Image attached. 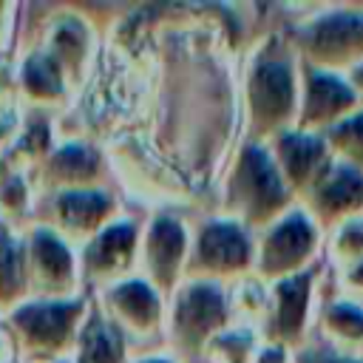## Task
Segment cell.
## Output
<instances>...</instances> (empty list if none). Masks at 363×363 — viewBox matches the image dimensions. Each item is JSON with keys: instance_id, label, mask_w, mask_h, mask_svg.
<instances>
[{"instance_id": "13", "label": "cell", "mask_w": 363, "mask_h": 363, "mask_svg": "<svg viewBox=\"0 0 363 363\" xmlns=\"http://www.w3.org/2000/svg\"><path fill=\"white\" fill-rule=\"evenodd\" d=\"M77 312V306H68V303H48V306H31V309H23L20 312V323L31 329V335L37 337H45V340H54L65 332V326L71 323V315Z\"/></svg>"}, {"instance_id": "18", "label": "cell", "mask_w": 363, "mask_h": 363, "mask_svg": "<svg viewBox=\"0 0 363 363\" xmlns=\"http://www.w3.org/2000/svg\"><path fill=\"white\" fill-rule=\"evenodd\" d=\"M37 255H40L43 269H48L51 275H62V272L71 267V258H68L65 247H62L57 238L45 235V233L37 235Z\"/></svg>"}, {"instance_id": "26", "label": "cell", "mask_w": 363, "mask_h": 363, "mask_svg": "<svg viewBox=\"0 0 363 363\" xmlns=\"http://www.w3.org/2000/svg\"><path fill=\"white\" fill-rule=\"evenodd\" d=\"M346 77H349V82H352V88L357 91V96H360V105H363V60L352 68V71H346Z\"/></svg>"}, {"instance_id": "17", "label": "cell", "mask_w": 363, "mask_h": 363, "mask_svg": "<svg viewBox=\"0 0 363 363\" xmlns=\"http://www.w3.org/2000/svg\"><path fill=\"white\" fill-rule=\"evenodd\" d=\"M62 204H65V218H71L77 224L94 221L108 207V201L102 196H96V193H74V196H65Z\"/></svg>"}, {"instance_id": "12", "label": "cell", "mask_w": 363, "mask_h": 363, "mask_svg": "<svg viewBox=\"0 0 363 363\" xmlns=\"http://www.w3.org/2000/svg\"><path fill=\"white\" fill-rule=\"evenodd\" d=\"M179 318H184L193 332H207L224 318V301L218 289L213 286H193L184 298V306H179Z\"/></svg>"}, {"instance_id": "7", "label": "cell", "mask_w": 363, "mask_h": 363, "mask_svg": "<svg viewBox=\"0 0 363 363\" xmlns=\"http://www.w3.org/2000/svg\"><path fill=\"white\" fill-rule=\"evenodd\" d=\"M275 164L286 182V187L292 190H309L323 170L332 164V150L323 139V133H312V130H301V128H286L281 133H275Z\"/></svg>"}, {"instance_id": "14", "label": "cell", "mask_w": 363, "mask_h": 363, "mask_svg": "<svg viewBox=\"0 0 363 363\" xmlns=\"http://www.w3.org/2000/svg\"><path fill=\"white\" fill-rule=\"evenodd\" d=\"M329 250L340 267H349L363 258V216L346 218L337 227H332Z\"/></svg>"}, {"instance_id": "19", "label": "cell", "mask_w": 363, "mask_h": 363, "mask_svg": "<svg viewBox=\"0 0 363 363\" xmlns=\"http://www.w3.org/2000/svg\"><path fill=\"white\" fill-rule=\"evenodd\" d=\"M116 295H119V301L125 303V309H128L133 318H139V320H147V318L153 315V309H156L153 292H150L147 286H142V284H128V286H122Z\"/></svg>"}, {"instance_id": "5", "label": "cell", "mask_w": 363, "mask_h": 363, "mask_svg": "<svg viewBox=\"0 0 363 363\" xmlns=\"http://www.w3.org/2000/svg\"><path fill=\"white\" fill-rule=\"evenodd\" d=\"M233 187H235V201L255 221H267V218L278 216L281 210H286V204H289V187H286L272 153L264 147L244 150Z\"/></svg>"}, {"instance_id": "10", "label": "cell", "mask_w": 363, "mask_h": 363, "mask_svg": "<svg viewBox=\"0 0 363 363\" xmlns=\"http://www.w3.org/2000/svg\"><path fill=\"white\" fill-rule=\"evenodd\" d=\"M323 332L332 343L340 346V352H352L363 346V301L354 298H337L323 309Z\"/></svg>"}, {"instance_id": "24", "label": "cell", "mask_w": 363, "mask_h": 363, "mask_svg": "<svg viewBox=\"0 0 363 363\" xmlns=\"http://www.w3.org/2000/svg\"><path fill=\"white\" fill-rule=\"evenodd\" d=\"M303 363H363V357L354 352H312L303 357Z\"/></svg>"}, {"instance_id": "22", "label": "cell", "mask_w": 363, "mask_h": 363, "mask_svg": "<svg viewBox=\"0 0 363 363\" xmlns=\"http://www.w3.org/2000/svg\"><path fill=\"white\" fill-rule=\"evenodd\" d=\"M20 272V252L6 238L0 241V286H11Z\"/></svg>"}, {"instance_id": "21", "label": "cell", "mask_w": 363, "mask_h": 363, "mask_svg": "<svg viewBox=\"0 0 363 363\" xmlns=\"http://www.w3.org/2000/svg\"><path fill=\"white\" fill-rule=\"evenodd\" d=\"M28 85L34 91H57L60 88V79H57V71L48 60H34L28 65Z\"/></svg>"}, {"instance_id": "4", "label": "cell", "mask_w": 363, "mask_h": 363, "mask_svg": "<svg viewBox=\"0 0 363 363\" xmlns=\"http://www.w3.org/2000/svg\"><path fill=\"white\" fill-rule=\"evenodd\" d=\"M298 96L301 82L289 62L272 57L255 65L250 77V111L258 128L286 130V125L298 119Z\"/></svg>"}, {"instance_id": "9", "label": "cell", "mask_w": 363, "mask_h": 363, "mask_svg": "<svg viewBox=\"0 0 363 363\" xmlns=\"http://www.w3.org/2000/svg\"><path fill=\"white\" fill-rule=\"evenodd\" d=\"M201 258L221 269H238L250 264V238L235 224H213L201 235Z\"/></svg>"}, {"instance_id": "16", "label": "cell", "mask_w": 363, "mask_h": 363, "mask_svg": "<svg viewBox=\"0 0 363 363\" xmlns=\"http://www.w3.org/2000/svg\"><path fill=\"white\" fill-rule=\"evenodd\" d=\"M116 360H119L116 335L108 326L94 323V329L88 332V343H85V363H116Z\"/></svg>"}, {"instance_id": "20", "label": "cell", "mask_w": 363, "mask_h": 363, "mask_svg": "<svg viewBox=\"0 0 363 363\" xmlns=\"http://www.w3.org/2000/svg\"><path fill=\"white\" fill-rule=\"evenodd\" d=\"M130 241H133V230H130L128 224H119V227L108 230V233L99 238V244H96V258H99V261H113V258L125 255V250L130 247Z\"/></svg>"}, {"instance_id": "27", "label": "cell", "mask_w": 363, "mask_h": 363, "mask_svg": "<svg viewBox=\"0 0 363 363\" xmlns=\"http://www.w3.org/2000/svg\"><path fill=\"white\" fill-rule=\"evenodd\" d=\"M147 363H164V360H147Z\"/></svg>"}, {"instance_id": "1", "label": "cell", "mask_w": 363, "mask_h": 363, "mask_svg": "<svg viewBox=\"0 0 363 363\" xmlns=\"http://www.w3.org/2000/svg\"><path fill=\"white\" fill-rule=\"evenodd\" d=\"M306 65L346 74L363 60V6H337L301 28Z\"/></svg>"}, {"instance_id": "6", "label": "cell", "mask_w": 363, "mask_h": 363, "mask_svg": "<svg viewBox=\"0 0 363 363\" xmlns=\"http://www.w3.org/2000/svg\"><path fill=\"white\" fill-rule=\"evenodd\" d=\"M309 216L318 227H337L346 218L363 216V170L332 159L323 176L306 190Z\"/></svg>"}, {"instance_id": "23", "label": "cell", "mask_w": 363, "mask_h": 363, "mask_svg": "<svg viewBox=\"0 0 363 363\" xmlns=\"http://www.w3.org/2000/svg\"><path fill=\"white\" fill-rule=\"evenodd\" d=\"M343 286H346V295L354 298V301H363V258L343 267Z\"/></svg>"}, {"instance_id": "25", "label": "cell", "mask_w": 363, "mask_h": 363, "mask_svg": "<svg viewBox=\"0 0 363 363\" xmlns=\"http://www.w3.org/2000/svg\"><path fill=\"white\" fill-rule=\"evenodd\" d=\"M255 363H289V360H286L284 346H269V349H264V352L258 354Z\"/></svg>"}, {"instance_id": "11", "label": "cell", "mask_w": 363, "mask_h": 363, "mask_svg": "<svg viewBox=\"0 0 363 363\" xmlns=\"http://www.w3.org/2000/svg\"><path fill=\"white\" fill-rule=\"evenodd\" d=\"M332 156L337 162H346L357 170H363V105L343 116L337 125H332L323 133Z\"/></svg>"}, {"instance_id": "3", "label": "cell", "mask_w": 363, "mask_h": 363, "mask_svg": "<svg viewBox=\"0 0 363 363\" xmlns=\"http://www.w3.org/2000/svg\"><path fill=\"white\" fill-rule=\"evenodd\" d=\"M357 108H360V96L346 74L303 65L295 128L326 133L332 125H337L343 116H349Z\"/></svg>"}, {"instance_id": "8", "label": "cell", "mask_w": 363, "mask_h": 363, "mask_svg": "<svg viewBox=\"0 0 363 363\" xmlns=\"http://www.w3.org/2000/svg\"><path fill=\"white\" fill-rule=\"evenodd\" d=\"M315 292V272L303 269L298 275L281 278L272 292V329L278 340H295L309 323V306Z\"/></svg>"}, {"instance_id": "2", "label": "cell", "mask_w": 363, "mask_h": 363, "mask_svg": "<svg viewBox=\"0 0 363 363\" xmlns=\"http://www.w3.org/2000/svg\"><path fill=\"white\" fill-rule=\"evenodd\" d=\"M320 247V227L306 210H286L272 221V227L264 235L258 264L267 275L289 278L303 269L315 258Z\"/></svg>"}, {"instance_id": "15", "label": "cell", "mask_w": 363, "mask_h": 363, "mask_svg": "<svg viewBox=\"0 0 363 363\" xmlns=\"http://www.w3.org/2000/svg\"><path fill=\"white\" fill-rule=\"evenodd\" d=\"M182 244H184V233L179 230V224L159 221L153 227V255H156V264H162V267L176 264V258L182 252Z\"/></svg>"}]
</instances>
